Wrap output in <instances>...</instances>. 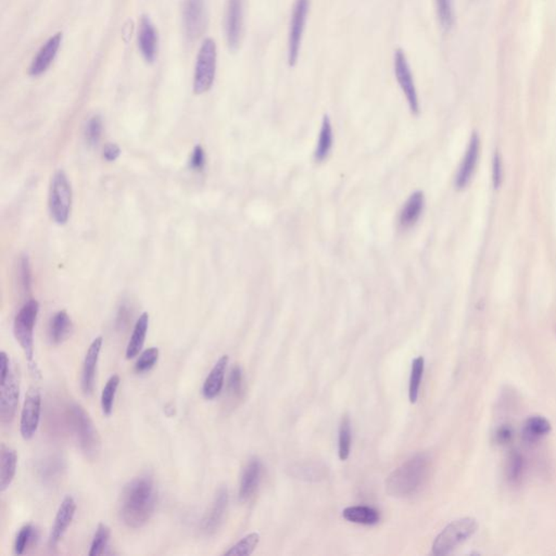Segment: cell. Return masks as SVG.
<instances>
[{"label":"cell","mask_w":556,"mask_h":556,"mask_svg":"<svg viewBox=\"0 0 556 556\" xmlns=\"http://www.w3.org/2000/svg\"><path fill=\"white\" fill-rule=\"evenodd\" d=\"M342 516L348 522L354 524L365 525V526H373L379 524L381 520L379 511L369 506H350L344 508L342 512Z\"/></svg>","instance_id":"obj_29"},{"label":"cell","mask_w":556,"mask_h":556,"mask_svg":"<svg viewBox=\"0 0 556 556\" xmlns=\"http://www.w3.org/2000/svg\"><path fill=\"white\" fill-rule=\"evenodd\" d=\"M395 72L398 83L403 91V94L406 95L411 112L413 114H418L420 103H418L416 87H415L412 72H411L406 53L401 49H398L395 53Z\"/></svg>","instance_id":"obj_11"},{"label":"cell","mask_w":556,"mask_h":556,"mask_svg":"<svg viewBox=\"0 0 556 556\" xmlns=\"http://www.w3.org/2000/svg\"><path fill=\"white\" fill-rule=\"evenodd\" d=\"M19 281L23 292H29L32 285V272H31L30 259L28 256H22L19 265Z\"/></svg>","instance_id":"obj_42"},{"label":"cell","mask_w":556,"mask_h":556,"mask_svg":"<svg viewBox=\"0 0 556 556\" xmlns=\"http://www.w3.org/2000/svg\"><path fill=\"white\" fill-rule=\"evenodd\" d=\"M309 10H310V0L294 1L292 20H290L289 37H288V62L290 66H296L298 61Z\"/></svg>","instance_id":"obj_8"},{"label":"cell","mask_w":556,"mask_h":556,"mask_svg":"<svg viewBox=\"0 0 556 556\" xmlns=\"http://www.w3.org/2000/svg\"><path fill=\"white\" fill-rule=\"evenodd\" d=\"M478 530V522L473 518L453 520L443 529L433 541V553L443 556L453 552L458 545L466 542Z\"/></svg>","instance_id":"obj_5"},{"label":"cell","mask_w":556,"mask_h":556,"mask_svg":"<svg viewBox=\"0 0 556 556\" xmlns=\"http://www.w3.org/2000/svg\"><path fill=\"white\" fill-rule=\"evenodd\" d=\"M425 198L422 192H416L406 201L400 213V226L404 230L412 227L422 215L424 210Z\"/></svg>","instance_id":"obj_24"},{"label":"cell","mask_w":556,"mask_h":556,"mask_svg":"<svg viewBox=\"0 0 556 556\" xmlns=\"http://www.w3.org/2000/svg\"><path fill=\"white\" fill-rule=\"evenodd\" d=\"M139 51L148 63L155 61L158 51V32L148 16H142L138 32Z\"/></svg>","instance_id":"obj_19"},{"label":"cell","mask_w":556,"mask_h":556,"mask_svg":"<svg viewBox=\"0 0 556 556\" xmlns=\"http://www.w3.org/2000/svg\"><path fill=\"white\" fill-rule=\"evenodd\" d=\"M37 538H38V535H37L36 528L30 524L23 526L19 530L16 541H14V553L18 554V555L26 553V550L31 545H34Z\"/></svg>","instance_id":"obj_33"},{"label":"cell","mask_w":556,"mask_h":556,"mask_svg":"<svg viewBox=\"0 0 556 556\" xmlns=\"http://www.w3.org/2000/svg\"><path fill=\"white\" fill-rule=\"evenodd\" d=\"M18 465V455L11 448L1 447V466H0V491L7 490L14 481Z\"/></svg>","instance_id":"obj_26"},{"label":"cell","mask_w":556,"mask_h":556,"mask_svg":"<svg viewBox=\"0 0 556 556\" xmlns=\"http://www.w3.org/2000/svg\"><path fill=\"white\" fill-rule=\"evenodd\" d=\"M288 473L294 478L317 483L326 478L329 470L321 463H297L288 468Z\"/></svg>","instance_id":"obj_23"},{"label":"cell","mask_w":556,"mask_h":556,"mask_svg":"<svg viewBox=\"0 0 556 556\" xmlns=\"http://www.w3.org/2000/svg\"><path fill=\"white\" fill-rule=\"evenodd\" d=\"M424 369L425 359L423 356H417L413 360L410 386H408V398H410V402L412 404L416 403L417 399H418Z\"/></svg>","instance_id":"obj_31"},{"label":"cell","mask_w":556,"mask_h":556,"mask_svg":"<svg viewBox=\"0 0 556 556\" xmlns=\"http://www.w3.org/2000/svg\"><path fill=\"white\" fill-rule=\"evenodd\" d=\"M244 389V372L240 365L236 364L230 369L227 390L230 396L240 398Z\"/></svg>","instance_id":"obj_38"},{"label":"cell","mask_w":556,"mask_h":556,"mask_svg":"<svg viewBox=\"0 0 556 556\" xmlns=\"http://www.w3.org/2000/svg\"><path fill=\"white\" fill-rule=\"evenodd\" d=\"M41 396L38 388L31 387L26 393V401L21 413L20 431L23 439L34 437L41 421Z\"/></svg>","instance_id":"obj_10"},{"label":"cell","mask_w":556,"mask_h":556,"mask_svg":"<svg viewBox=\"0 0 556 556\" xmlns=\"http://www.w3.org/2000/svg\"><path fill=\"white\" fill-rule=\"evenodd\" d=\"M524 473V460L518 452H514L508 458V478L513 483H520Z\"/></svg>","instance_id":"obj_40"},{"label":"cell","mask_w":556,"mask_h":556,"mask_svg":"<svg viewBox=\"0 0 556 556\" xmlns=\"http://www.w3.org/2000/svg\"><path fill=\"white\" fill-rule=\"evenodd\" d=\"M228 356H223L215 363L210 374L207 375L203 383L202 395L207 400H213L221 393L227 369Z\"/></svg>","instance_id":"obj_22"},{"label":"cell","mask_w":556,"mask_h":556,"mask_svg":"<svg viewBox=\"0 0 556 556\" xmlns=\"http://www.w3.org/2000/svg\"><path fill=\"white\" fill-rule=\"evenodd\" d=\"M479 157V137L477 134H473L470 143H468V150H466L462 165L458 170L456 175V187L458 190H463L468 186L476 169L477 161Z\"/></svg>","instance_id":"obj_20"},{"label":"cell","mask_w":556,"mask_h":556,"mask_svg":"<svg viewBox=\"0 0 556 556\" xmlns=\"http://www.w3.org/2000/svg\"><path fill=\"white\" fill-rule=\"evenodd\" d=\"M66 418L85 458L91 460H96L101 453V441L98 431L91 416L82 406L72 404L66 411Z\"/></svg>","instance_id":"obj_3"},{"label":"cell","mask_w":556,"mask_h":556,"mask_svg":"<svg viewBox=\"0 0 556 556\" xmlns=\"http://www.w3.org/2000/svg\"><path fill=\"white\" fill-rule=\"evenodd\" d=\"M182 22L187 38L192 41L198 38L205 28V0H184Z\"/></svg>","instance_id":"obj_12"},{"label":"cell","mask_w":556,"mask_h":556,"mask_svg":"<svg viewBox=\"0 0 556 556\" xmlns=\"http://www.w3.org/2000/svg\"><path fill=\"white\" fill-rule=\"evenodd\" d=\"M331 147H333V128H331V120L325 115L321 122L319 143L315 149L314 158L316 162H323L326 159L331 153Z\"/></svg>","instance_id":"obj_30"},{"label":"cell","mask_w":556,"mask_h":556,"mask_svg":"<svg viewBox=\"0 0 556 556\" xmlns=\"http://www.w3.org/2000/svg\"><path fill=\"white\" fill-rule=\"evenodd\" d=\"M228 499L230 497H228L227 488L223 485L217 491L210 510L201 520L200 528L203 534L211 536L219 530L227 512Z\"/></svg>","instance_id":"obj_14"},{"label":"cell","mask_w":556,"mask_h":556,"mask_svg":"<svg viewBox=\"0 0 556 556\" xmlns=\"http://www.w3.org/2000/svg\"><path fill=\"white\" fill-rule=\"evenodd\" d=\"M120 385V377L118 375H113L110 377L109 381L105 383L101 393V408L103 414L110 416L113 411L114 399L117 395V390Z\"/></svg>","instance_id":"obj_34"},{"label":"cell","mask_w":556,"mask_h":556,"mask_svg":"<svg viewBox=\"0 0 556 556\" xmlns=\"http://www.w3.org/2000/svg\"><path fill=\"white\" fill-rule=\"evenodd\" d=\"M436 6H437L438 18L441 26L445 29L451 28L454 21L452 0H436Z\"/></svg>","instance_id":"obj_41"},{"label":"cell","mask_w":556,"mask_h":556,"mask_svg":"<svg viewBox=\"0 0 556 556\" xmlns=\"http://www.w3.org/2000/svg\"><path fill=\"white\" fill-rule=\"evenodd\" d=\"M502 176H503V171H502L501 157L497 153L493 158V185L495 188H499L500 185L502 184Z\"/></svg>","instance_id":"obj_45"},{"label":"cell","mask_w":556,"mask_h":556,"mask_svg":"<svg viewBox=\"0 0 556 556\" xmlns=\"http://www.w3.org/2000/svg\"><path fill=\"white\" fill-rule=\"evenodd\" d=\"M260 541V535L258 532H252L248 536L244 537L242 540L238 541L234 547H230L228 551L224 553V555L248 556L253 553L256 550L257 545Z\"/></svg>","instance_id":"obj_35"},{"label":"cell","mask_w":556,"mask_h":556,"mask_svg":"<svg viewBox=\"0 0 556 556\" xmlns=\"http://www.w3.org/2000/svg\"><path fill=\"white\" fill-rule=\"evenodd\" d=\"M103 337L95 338L91 342L85 356L83 363L82 379H81V387L84 395H91L95 387V379H96L97 364H98L99 356L103 348Z\"/></svg>","instance_id":"obj_17"},{"label":"cell","mask_w":556,"mask_h":556,"mask_svg":"<svg viewBox=\"0 0 556 556\" xmlns=\"http://www.w3.org/2000/svg\"><path fill=\"white\" fill-rule=\"evenodd\" d=\"M72 205L71 185L63 171H58L51 182L49 209L56 223L64 225L68 222Z\"/></svg>","instance_id":"obj_7"},{"label":"cell","mask_w":556,"mask_h":556,"mask_svg":"<svg viewBox=\"0 0 556 556\" xmlns=\"http://www.w3.org/2000/svg\"><path fill=\"white\" fill-rule=\"evenodd\" d=\"M513 428L510 425H502L501 427L495 431V443L498 445H506L511 441L513 438Z\"/></svg>","instance_id":"obj_44"},{"label":"cell","mask_w":556,"mask_h":556,"mask_svg":"<svg viewBox=\"0 0 556 556\" xmlns=\"http://www.w3.org/2000/svg\"><path fill=\"white\" fill-rule=\"evenodd\" d=\"M157 490L153 477L140 475L124 487L120 504L122 520L130 528H142L153 518Z\"/></svg>","instance_id":"obj_1"},{"label":"cell","mask_w":556,"mask_h":556,"mask_svg":"<svg viewBox=\"0 0 556 556\" xmlns=\"http://www.w3.org/2000/svg\"><path fill=\"white\" fill-rule=\"evenodd\" d=\"M101 132H103V120L99 115H95L87 122L85 128V137L89 146L95 147L101 140Z\"/></svg>","instance_id":"obj_39"},{"label":"cell","mask_w":556,"mask_h":556,"mask_svg":"<svg viewBox=\"0 0 556 556\" xmlns=\"http://www.w3.org/2000/svg\"><path fill=\"white\" fill-rule=\"evenodd\" d=\"M20 387L14 369L0 379V418L4 425L11 424L18 410Z\"/></svg>","instance_id":"obj_9"},{"label":"cell","mask_w":556,"mask_h":556,"mask_svg":"<svg viewBox=\"0 0 556 556\" xmlns=\"http://www.w3.org/2000/svg\"><path fill=\"white\" fill-rule=\"evenodd\" d=\"M352 429L351 421L348 415L342 417L339 426V438H338V454L341 460H348L351 451Z\"/></svg>","instance_id":"obj_32"},{"label":"cell","mask_w":556,"mask_h":556,"mask_svg":"<svg viewBox=\"0 0 556 556\" xmlns=\"http://www.w3.org/2000/svg\"><path fill=\"white\" fill-rule=\"evenodd\" d=\"M431 470V458L420 453L393 470L386 480V491L395 498H406L420 490Z\"/></svg>","instance_id":"obj_2"},{"label":"cell","mask_w":556,"mask_h":556,"mask_svg":"<svg viewBox=\"0 0 556 556\" xmlns=\"http://www.w3.org/2000/svg\"><path fill=\"white\" fill-rule=\"evenodd\" d=\"M76 512V503L73 498L70 497V495L64 498L59 510H58L51 536H49V547L51 549H55L59 545L68 527L71 525Z\"/></svg>","instance_id":"obj_15"},{"label":"cell","mask_w":556,"mask_h":556,"mask_svg":"<svg viewBox=\"0 0 556 556\" xmlns=\"http://www.w3.org/2000/svg\"><path fill=\"white\" fill-rule=\"evenodd\" d=\"M244 24V0H227L225 16V35L228 47L237 51L242 41Z\"/></svg>","instance_id":"obj_13"},{"label":"cell","mask_w":556,"mask_h":556,"mask_svg":"<svg viewBox=\"0 0 556 556\" xmlns=\"http://www.w3.org/2000/svg\"><path fill=\"white\" fill-rule=\"evenodd\" d=\"M110 528L105 524H99L98 528H97L96 534H95L93 542H91V550H89V556H98L103 555L107 550L108 545H109Z\"/></svg>","instance_id":"obj_36"},{"label":"cell","mask_w":556,"mask_h":556,"mask_svg":"<svg viewBox=\"0 0 556 556\" xmlns=\"http://www.w3.org/2000/svg\"><path fill=\"white\" fill-rule=\"evenodd\" d=\"M148 327L149 314L148 313L145 312L139 316L138 321L135 324L132 337H130L128 348H126L125 356L128 360H132V359L136 358V356H138L139 352H140V350L143 349L145 340H146Z\"/></svg>","instance_id":"obj_27"},{"label":"cell","mask_w":556,"mask_h":556,"mask_svg":"<svg viewBox=\"0 0 556 556\" xmlns=\"http://www.w3.org/2000/svg\"><path fill=\"white\" fill-rule=\"evenodd\" d=\"M38 311L39 304L36 300L28 301L19 311L14 324V337L24 351L29 366L35 375L39 373L34 362V327Z\"/></svg>","instance_id":"obj_4"},{"label":"cell","mask_w":556,"mask_h":556,"mask_svg":"<svg viewBox=\"0 0 556 556\" xmlns=\"http://www.w3.org/2000/svg\"><path fill=\"white\" fill-rule=\"evenodd\" d=\"M217 45L212 38L203 41L195 66L194 91L202 95L210 91L217 73Z\"/></svg>","instance_id":"obj_6"},{"label":"cell","mask_w":556,"mask_h":556,"mask_svg":"<svg viewBox=\"0 0 556 556\" xmlns=\"http://www.w3.org/2000/svg\"><path fill=\"white\" fill-rule=\"evenodd\" d=\"M190 168L195 171H202L205 165V155L202 147L196 146L192 151L190 162Z\"/></svg>","instance_id":"obj_43"},{"label":"cell","mask_w":556,"mask_h":556,"mask_svg":"<svg viewBox=\"0 0 556 556\" xmlns=\"http://www.w3.org/2000/svg\"><path fill=\"white\" fill-rule=\"evenodd\" d=\"M551 423L541 415L529 417L522 427V438L527 443H536L551 431Z\"/></svg>","instance_id":"obj_28"},{"label":"cell","mask_w":556,"mask_h":556,"mask_svg":"<svg viewBox=\"0 0 556 556\" xmlns=\"http://www.w3.org/2000/svg\"><path fill=\"white\" fill-rule=\"evenodd\" d=\"M159 349L158 348H149L146 351L143 352L142 356H139L135 364V372L138 374H144L149 372L159 360Z\"/></svg>","instance_id":"obj_37"},{"label":"cell","mask_w":556,"mask_h":556,"mask_svg":"<svg viewBox=\"0 0 556 556\" xmlns=\"http://www.w3.org/2000/svg\"><path fill=\"white\" fill-rule=\"evenodd\" d=\"M120 155H121V149H120L118 145L108 144L103 149V158L107 161H115L120 157Z\"/></svg>","instance_id":"obj_46"},{"label":"cell","mask_w":556,"mask_h":556,"mask_svg":"<svg viewBox=\"0 0 556 556\" xmlns=\"http://www.w3.org/2000/svg\"><path fill=\"white\" fill-rule=\"evenodd\" d=\"M66 463L63 456L53 454L43 458L37 463L36 474L43 485L53 487L63 478Z\"/></svg>","instance_id":"obj_16"},{"label":"cell","mask_w":556,"mask_h":556,"mask_svg":"<svg viewBox=\"0 0 556 556\" xmlns=\"http://www.w3.org/2000/svg\"><path fill=\"white\" fill-rule=\"evenodd\" d=\"M262 475V464L258 458L249 460L240 479V502H246L254 495L258 489Z\"/></svg>","instance_id":"obj_21"},{"label":"cell","mask_w":556,"mask_h":556,"mask_svg":"<svg viewBox=\"0 0 556 556\" xmlns=\"http://www.w3.org/2000/svg\"><path fill=\"white\" fill-rule=\"evenodd\" d=\"M73 331V323L66 311H60L53 315L48 327V338L51 344H60L66 341Z\"/></svg>","instance_id":"obj_25"},{"label":"cell","mask_w":556,"mask_h":556,"mask_svg":"<svg viewBox=\"0 0 556 556\" xmlns=\"http://www.w3.org/2000/svg\"><path fill=\"white\" fill-rule=\"evenodd\" d=\"M61 43L62 33H57L43 43V47L39 49L38 53L31 63L30 70H29L31 76H34V78L41 76L48 70L49 66L57 57Z\"/></svg>","instance_id":"obj_18"}]
</instances>
